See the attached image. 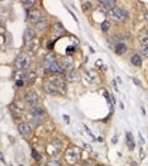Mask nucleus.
<instances>
[{"mask_svg":"<svg viewBox=\"0 0 148 166\" xmlns=\"http://www.w3.org/2000/svg\"><path fill=\"white\" fill-rule=\"evenodd\" d=\"M81 156V150L76 146H70L65 152V160L70 165H75Z\"/></svg>","mask_w":148,"mask_h":166,"instance_id":"1","label":"nucleus"},{"mask_svg":"<svg viewBox=\"0 0 148 166\" xmlns=\"http://www.w3.org/2000/svg\"><path fill=\"white\" fill-rule=\"evenodd\" d=\"M32 64V58L27 53H19L17 60H15V66L19 71H24L27 70Z\"/></svg>","mask_w":148,"mask_h":166,"instance_id":"2","label":"nucleus"},{"mask_svg":"<svg viewBox=\"0 0 148 166\" xmlns=\"http://www.w3.org/2000/svg\"><path fill=\"white\" fill-rule=\"evenodd\" d=\"M108 15L110 17V19L115 20V22H123V20H125L127 17H128V14H127L125 10H123L120 8H115V9L109 10Z\"/></svg>","mask_w":148,"mask_h":166,"instance_id":"3","label":"nucleus"},{"mask_svg":"<svg viewBox=\"0 0 148 166\" xmlns=\"http://www.w3.org/2000/svg\"><path fill=\"white\" fill-rule=\"evenodd\" d=\"M49 81L53 82V84L60 89V93H62V94H66L67 93V84L63 77H61L60 75H56V76H51L49 77Z\"/></svg>","mask_w":148,"mask_h":166,"instance_id":"4","label":"nucleus"},{"mask_svg":"<svg viewBox=\"0 0 148 166\" xmlns=\"http://www.w3.org/2000/svg\"><path fill=\"white\" fill-rule=\"evenodd\" d=\"M24 100L27 104H29L30 107H38V101H39V98L37 95V93L34 90H29L24 94Z\"/></svg>","mask_w":148,"mask_h":166,"instance_id":"5","label":"nucleus"},{"mask_svg":"<svg viewBox=\"0 0 148 166\" xmlns=\"http://www.w3.org/2000/svg\"><path fill=\"white\" fill-rule=\"evenodd\" d=\"M43 69L46 72H51V74H63L65 72L63 67L58 62H55V64H43Z\"/></svg>","mask_w":148,"mask_h":166,"instance_id":"6","label":"nucleus"},{"mask_svg":"<svg viewBox=\"0 0 148 166\" xmlns=\"http://www.w3.org/2000/svg\"><path fill=\"white\" fill-rule=\"evenodd\" d=\"M29 22L30 23H33V24H39L42 20H43V14H42V12L39 9H33V10H30L29 12Z\"/></svg>","mask_w":148,"mask_h":166,"instance_id":"7","label":"nucleus"},{"mask_svg":"<svg viewBox=\"0 0 148 166\" xmlns=\"http://www.w3.org/2000/svg\"><path fill=\"white\" fill-rule=\"evenodd\" d=\"M18 131H19V133L22 134V136H24L27 138L32 136V127H30V124H28V123H19L18 124Z\"/></svg>","mask_w":148,"mask_h":166,"instance_id":"8","label":"nucleus"},{"mask_svg":"<svg viewBox=\"0 0 148 166\" xmlns=\"http://www.w3.org/2000/svg\"><path fill=\"white\" fill-rule=\"evenodd\" d=\"M45 91L49 95H57L60 94V89L53 84V82H51L49 80L45 82Z\"/></svg>","mask_w":148,"mask_h":166,"instance_id":"9","label":"nucleus"},{"mask_svg":"<svg viewBox=\"0 0 148 166\" xmlns=\"http://www.w3.org/2000/svg\"><path fill=\"white\" fill-rule=\"evenodd\" d=\"M61 66L63 67V70L67 71L73 70V58L71 56H63L61 58Z\"/></svg>","mask_w":148,"mask_h":166,"instance_id":"10","label":"nucleus"},{"mask_svg":"<svg viewBox=\"0 0 148 166\" xmlns=\"http://www.w3.org/2000/svg\"><path fill=\"white\" fill-rule=\"evenodd\" d=\"M65 77H66V80L68 82H76V81L80 80V72H77L75 70H71V71L67 72Z\"/></svg>","mask_w":148,"mask_h":166,"instance_id":"11","label":"nucleus"},{"mask_svg":"<svg viewBox=\"0 0 148 166\" xmlns=\"http://www.w3.org/2000/svg\"><path fill=\"white\" fill-rule=\"evenodd\" d=\"M36 38V32L33 29H30V28H28V29H25V32H24V42L25 43H29V42H32Z\"/></svg>","mask_w":148,"mask_h":166,"instance_id":"12","label":"nucleus"},{"mask_svg":"<svg viewBox=\"0 0 148 166\" xmlns=\"http://www.w3.org/2000/svg\"><path fill=\"white\" fill-rule=\"evenodd\" d=\"M85 77L88 79V81H90V84H95V82L99 81V76L96 72L94 71H86L85 72Z\"/></svg>","mask_w":148,"mask_h":166,"instance_id":"13","label":"nucleus"},{"mask_svg":"<svg viewBox=\"0 0 148 166\" xmlns=\"http://www.w3.org/2000/svg\"><path fill=\"white\" fill-rule=\"evenodd\" d=\"M32 116L33 117H46L47 114H46V110L42 108V107H34V108H32Z\"/></svg>","mask_w":148,"mask_h":166,"instance_id":"14","label":"nucleus"},{"mask_svg":"<svg viewBox=\"0 0 148 166\" xmlns=\"http://www.w3.org/2000/svg\"><path fill=\"white\" fill-rule=\"evenodd\" d=\"M115 53L117 55H124L127 52V45L124 42H118L115 45Z\"/></svg>","mask_w":148,"mask_h":166,"instance_id":"15","label":"nucleus"},{"mask_svg":"<svg viewBox=\"0 0 148 166\" xmlns=\"http://www.w3.org/2000/svg\"><path fill=\"white\" fill-rule=\"evenodd\" d=\"M100 4L105 8H108L109 10H111V9H115L117 2H115V0H100Z\"/></svg>","mask_w":148,"mask_h":166,"instance_id":"16","label":"nucleus"},{"mask_svg":"<svg viewBox=\"0 0 148 166\" xmlns=\"http://www.w3.org/2000/svg\"><path fill=\"white\" fill-rule=\"evenodd\" d=\"M127 144H128V147H129V150L132 151V150H134V147H135V143H134V140H133V136H132V133L130 132H127Z\"/></svg>","mask_w":148,"mask_h":166,"instance_id":"17","label":"nucleus"},{"mask_svg":"<svg viewBox=\"0 0 148 166\" xmlns=\"http://www.w3.org/2000/svg\"><path fill=\"white\" fill-rule=\"evenodd\" d=\"M53 32H55L56 34H63V33L66 32V29L63 28L62 23L57 22V23H55V24H53Z\"/></svg>","mask_w":148,"mask_h":166,"instance_id":"18","label":"nucleus"},{"mask_svg":"<svg viewBox=\"0 0 148 166\" xmlns=\"http://www.w3.org/2000/svg\"><path fill=\"white\" fill-rule=\"evenodd\" d=\"M130 62H132V65H134V66H141V65H142V58H141V55L134 53V55L130 57Z\"/></svg>","mask_w":148,"mask_h":166,"instance_id":"19","label":"nucleus"},{"mask_svg":"<svg viewBox=\"0 0 148 166\" xmlns=\"http://www.w3.org/2000/svg\"><path fill=\"white\" fill-rule=\"evenodd\" d=\"M55 62H57V58L55 57L53 53H49V55H47L45 57V62H43V64H55Z\"/></svg>","mask_w":148,"mask_h":166,"instance_id":"20","label":"nucleus"},{"mask_svg":"<svg viewBox=\"0 0 148 166\" xmlns=\"http://www.w3.org/2000/svg\"><path fill=\"white\" fill-rule=\"evenodd\" d=\"M36 79H37V74H36V72H29L28 76H27L28 84H29V85H33L34 82H36Z\"/></svg>","mask_w":148,"mask_h":166,"instance_id":"21","label":"nucleus"},{"mask_svg":"<svg viewBox=\"0 0 148 166\" xmlns=\"http://www.w3.org/2000/svg\"><path fill=\"white\" fill-rule=\"evenodd\" d=\"M52 146H53L57 151H61L62 150V146H63V142L60 138H55L53 142H52Z\"/></svg>","mask_w":148,"mask_h":166,"instance_id":"22","label":"nucleus"},{"mask_svg":"<svg viewBox=\"0 0 148 166\" xmlns=\"http://www.w3.org/2000/svg\"><path fill=\"white\" fill-rule=\"evenodd\" d=\"M36 27H37V29L39 30V32H42V30H45V29L48 27V22H47L46 19H43V20H42V22H41L39 24H37Z\"/></svg>","mask_w":148,"mask_h":166,"instance_id":"23","label":"nucleus"},{"mask_svg":"<svg viewBox=\"0 0 148 166\" xmlns=\"http://www.w3.org/2000/svg\"><path fill=\"white\" fill-rule=\"evenodd\" d=\"M109 28H110V22H108V20H104L103 24H101V30H103V32H107Z\"/></svg>","mask_w":148,"mask_h":166,"instance_id":"24","label":"nucleus"},{"mask_svg":"<svg viewBox=\"0 0 148 166\" xmlns=\"http://www.w3.org/2000/svg\"><path fill=\"white\" fill-rule=\"evenodd\" d=\"M47 166H61V162L58 161V160H48V162H47Z\"/></svg>","mask_w":148,"mask_h":166,"instance_id":"25","label":"nucleus"},{"mask_svg":"<svg viewBox=\"0 0 148 166\" xmlns=\"http://www.w3.org/2000/svg\"><path fill=\"white\" fill-rule=\"evenodd\" d=\"M141 42H142V46H148V34H143L141 37Z\"/></svg>","mask_w":148,"mask_h":166,"instance_id":"26","label":"nucleus"},{"mask_svg":"<svg viewBox=\"0 0 148 166\" xmlns=\"http://www.w3.org/2000/svg\"><path fill=\"white\" fill-rule=\"evenodd\" d=\"M32 155H33V157H34V160H37V161H41V159H42V156H41V155L33 148V150H32Z\"/></svg>","mask_w":148,"mask_h":166,"instance_id":"27","label":"nucleus"},{"mask_svg":"<svg viewBox=\"0 0 148 166\" xmlns=\"http://www.w3.org/2000/svg\"><path fill=\"white\" fill-rule=\"evenodd\" d=\"M141 53L148 58V46H141Z\"/></svg>","mask_w":148,"mask_h":166,"instance_id":"28","label":"nucleus"},{"mask_svg":"<svg viewBox=\"0 0 148 166\" xmlns=\"http://www.w3.org/2000/svg\"><path fill=\"white\" fill-rule=\"evenodd\" d=\"M18 80H23L24 77H25V75H28V74H25L24 71H18Z\"/></svg>","mask_w":148,"mask_h":166,"instance_id":"29","label":"nucleus"},{"mask_svg":"<svg viewBox=\"0 0 148 166\" xmlns=\"http://www.w3.org/2000/svg\"><path fill=\"white\" fill-rule=\"evenodd\" d=\"M22 3L24 4V6H25V8H28V6H33V5L36 4L34 0H30V2H22Z\"/></svg>","mask_w":148,"mask_h":166,"instance_id":"30","label":"nucleus"},{"mask_svg":"<svg viewBox=\"0 0 148 166\" xmlns=\"http://www.w3.org/2000/svg\"><path fill=\"white\" fill-rule=\"evenodd\" d=\"M82 8H84V9L91 8V3H90V2H85V3H84V5H82Z\"/></svg>","mask_w":148,"mask_h":166,"instance_id":"31","label":"nucleus"},{"mask_svg":"<svg viewBox=\"0 0 148 166\" xmlns=\"http://www.w3.org/2000/svg\"><path fill=\"white\" fill-rule=\"evenodd\" d=\"M17 86L18 88H23V80H17Z\"/></svg>","mask_w":148,"mask_h":166,"instance_id":"32","label":"nucleus"},{"mask_svg":"<svg viewBox=\"0 0 148 166\" xmlns=\"http://www.w3.org/2000/svg\"><path fill=\"white\" fill-rule=\"evenodd\" d=\"M139 142H141V144H144V140H143V137H142L141 133H139Z\"/></svg>","mask_w":148,"mask_h":166,"instance_id":"33","label":"nucleus"},{"mask_svg":"<svg viewBox=\"0 0 148 166\" xmlns=\"http://www.w3.org/2000/svg\"><path fill=\"white\" fill-rule=\"evenodd\" d=\"M133 81H134V82H135V84L138 85V86H141V81H139V80H137V79H133Z\"/></svg>","mask_w":148,"mask_h":166,"instance_id":"34","label":"nucleus"},{"mask_svg":"<svg viewBox=\"0 0 148 166\" xmlns=\"http://www.w3.org/2000/svg\"><path fill=\"white\" fill-rule=\"evenodd\" d=\"M113 85H114V89L118 91V86H117V82H115V81H113Z\"/></svg>","mask_w":148,"mask_h":166,"instance_id":"35","label":"nucleus"},{"mask_svg":"<svg viewBox=\"0 0 148 166\" xmlns=\"http://www.w3.org/2000/svg\"><path fill=\"white\" fill-rule=\"evenodd\" d=\"M101 64H103L101 60H98V61H96V66H101Z\"/></svg>","mask_w":148,"mask_h":166,"instance_id":"36","label":"nucleus"},{"mask_svg":"<svg viewBox=\"0 0 148 166\" xmlns=\"http://www.w3.org/2000/svg\"><path fill=\"white\" fill-rule=\"evenodd\" d=\"M139 153H141V157H142V159H143V157H144V153H143V151H142V150H141V151H139Z\"/></svg>","mask_w":148,"mask_h":166,"instance_id":"37","label":"nucleus"},{"mask_svg":"<svg viewBox=\"0 0 148 166\" xmlns=\"http://www.w3.org/2000/svg\"><path fill=\"white\" fill-rule=\"evenodd\" d=\"M144 17H146V19H147V22H148V13H146V14H144Z\"/></svg>","mask_w":148,"mask_h":166,"instance_id":"38","label":"nucleus"},{"mask_svg":"<svg viewBox=\"0 0 148 166\" xmlns=\"http://www.w3.org/2000/svg\"><path fill=\"white\" fill-rule=\"evenodd\" d=\"M95 166H104V165H101V164H98V165H95Z\"/></svg>","mask_w":148,"mask_h":166,"instance_id":"39","label":"nucleus"},{"mask_svg":"<svg viewBox=\"0 0 148 166\" xmlns=\"http://www.w3.org/2000/svg\"><path fill=\"white\" fill-rule=\"evenodd\" d=\"M132 165H133V166H137V164H135V162H132Z\"/></svg>","mask_w":148,"mask_h":166,"instance_id":"40","label":"nucleus"},{"mask_svg":"<svg viewBox=\"0 0 148 166\" xmlns=\"http://www.w3.org/2000/svg\"><path fill=\"white\" fill-rule=\"evenodd\" d=\"M147 34H148V30H147Z\"/></svg>","mask_w":148,"mask_h":166,"instance_id":"41","label":"nucleus"}]
</instances>
